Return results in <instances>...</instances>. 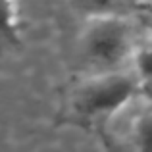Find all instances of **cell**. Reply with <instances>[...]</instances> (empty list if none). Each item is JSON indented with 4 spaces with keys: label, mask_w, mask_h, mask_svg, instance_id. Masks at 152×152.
Returning a JSON list of instances; mask_svg holds the SVG:
<instances>
[{
    "label": "cell",
    "mask_w": 152,
    "mask_h": 152,
    "mask_svg": "<svg viewBox=\"0 0 152 152\" xmlns=\"http://www.w3.org/2000/svg\"><path fill=\"white\" fill-rule=\"evenodd\" d=\"M141 35L123 15L98 14L87 19L79 37V54L89 75L129 69Z\"/></svg>",
    "instance_id": "1"
},
{
    "label": "cell",
    "mask_w": 152,
    "mask_h": 152,
    "mask_svg": "<svg viewBox=\"0 0 152 152\" xmlns=\"http://www.w3.org/2000/svg\"><path fill=\"white\" fill-rule=\"evenodd\" d=\"M145 87L129 69L87 75L69 93L67 108L73 118L94 121L119 115L142 94Z\"/></svg>",
    "instance_id": "2"
},
{
    "label": "cell",
    "mask_w": 152,
    "mask_h": 152,
    "mask_svg": "<svg viewBox=\"0 0 152 152\" xmlns=\"http://www.w3.org/2000/svg\"><path fill=\"white\" fill-rule=\"evenodd\" d=\"M127 114L125 135L133 152H152V96H139L129 108Z\"/></svg>",
    "instance_id": "3"
},
{
    "label": "cell",
    "mask_w": 152,
    "mask_h": 152,
    "mask_svg": "<svg viewBox=\"0 0 152 152\" xmlns=\"http://www.w3.org/2000/svg\"><path fill=\"white\" fill-rule=\"evenodd\" d=\"M129 67L142 83V87L152 91V35L139 39Z\"/></svg>",
    "instance_id": "4"
},
{
    "label": "cell",
    "mask_w": 152,
    "mask_h": 152,
    "mask_svg": "<svg viewBox=\"0 0 152 152\" xmlns=\"http://www.w3.org/2000/svg\"><path fill=\"white\" fill-rule=\"evenodd\" d=\"M19 10L14 2H0V46L18 45Z\"/></svg>",
    "instance_id": "5"
}]
</instances>
